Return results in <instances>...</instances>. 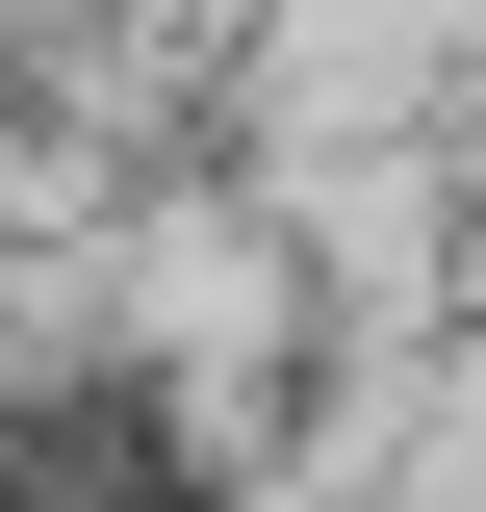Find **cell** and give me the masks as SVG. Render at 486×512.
<instances>
[{
    "mask_svg": "<svg viewBox=\"0 0 486 512\" xmlns=\"http://www.w3.org/2000/svg\"><path fill=\"white\" fill-rule=\"evenodd\" d=\"M435 26H461V52H486V0H435Z\"/></svg>",
    "mask_w": 486,
    "mask_h": 512,
    "instance_id": "obj_1",
    "label": "cell"
}]
</instances>
